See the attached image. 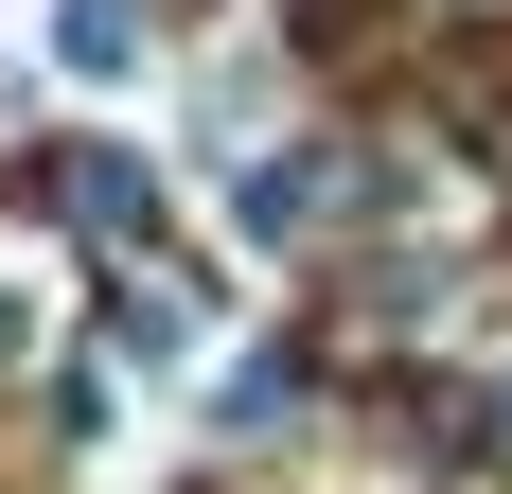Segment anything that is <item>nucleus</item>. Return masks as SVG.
<instances>
[{"mask_svg":"<svg viewBox=\"0 0 512 494\" xmlns=\"http://www.w3.org/2000/svg\"><path fill=\"white\" fill-rule=\"evenodd\" d=\"M230 212H248L265 247H283V230H318V159H265V177H248V195H230Z\"/></svg>","mask_w":512,"mask_h":494,"instance_id":"2","label":"nucleus"},{"mask_svg":"<svg viewBox=\"0 0 512 494\" xmlns=\"http://www.w3.org/2000/svg\"><path fill=\"white\" fill-rule=\"evenodd\" d=\"M53 71L124 89V71H142V0H53Z\"/></svg>","mask_w":512,"mask_h":494,"instance_id":"1","label":"nucleus"}]
</instances>
